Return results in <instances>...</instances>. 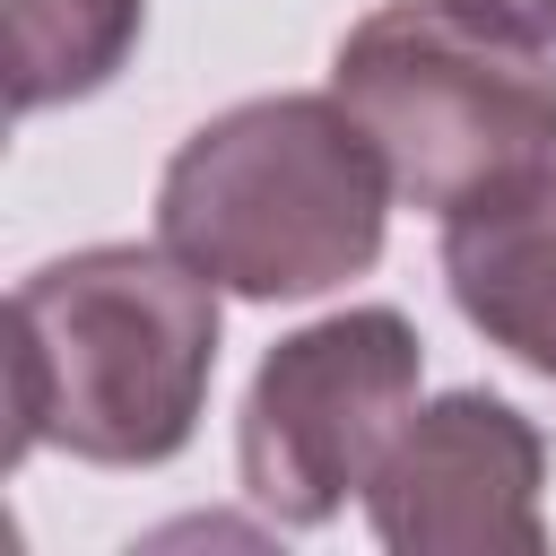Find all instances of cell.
Instances as JSON below:
<instances>
[{
	"label": "cell",
	"mask_w": 556,
	"mask_h": 556,
	"mask_svg": "<svg viewBox=\"0 0 556 556\" xmlns=\"http://www.w3.org/2000/svg\"><path fill=\"white\" fill-rule=\"evenodd\" d=\"M391 165L365 122L321 96H252L200 122L156 182V243L182 252L217 295L295 304L382 261Z\"/></svg>",
	"instance_id": "obj_2"
},
{
	"label": "cell",
	"mask_w": 556,
	"mask_h": 556,
	"mask_svg": "<svg viewBox=\"0 0 556 556\" xmlns=\"http://www.w3.org/2000/svg\"><path fill=\"white\" fill-rule=\"evenodd\" d=\"M547 434L495 391L426 400L365 486L391 556H539L547 547Z\"/></svg>",
	"instance_id": "obj_5"
},
{
	"label": "cell",
	"mask_w": 556,
	"mask_h": 556,
	"mask_svg": "<svg viewBox=\"0 0 556 556\" xmlns=\"http://www.w3.org/2000/svg\"><path fill=\"white\" fill-rule=\"evenodd\" d=\"M148 35V0H9V113L96 96Z\"/></svg>",
	"instance_id": "obj_7"
},
{
	"label": "cell",
	"mask_w": 556,
	"mask_h": 556,
	"mask_svg": "<svg viewBox=\"0 0 556 556\" xmlns=\"http://www.w3.org/2000/svg\"><path fill=\"white\" fill-rule=\"evenodd\" d=\"M443 287L486 348L556 382V165L495 182L443 217Z\"/></svg>",
	"instance_id": "obj_6"
},
{
	"label": "cell",
	"mask_w": 556,
	"mask_h": 556,
	"mask_svg": "<svg viewBox=\"0 0 556 556\" xmlns=\"http://www.w3.org/2000/svg\"><path fill=\"white\" fill-rule=\"evenodd\" d=\"M330 96L382 148L391 191L434 217L556 165V52L460 0L365 9L330 52Z\"/></svg>",
	"instance_id": "obj_3"
},
{
	"label": "cell",
	"mask_w": 556,
	"mask_h": 556,
	"mask_svg": "<svg viewBox=\"0 0 556 556\" xmlns=\"http://www.w3.org/2000/svg\"><path fill=\"white\" fill-rule=\"evenodd\" d=\"M417 382H426V348L391 304H348L330 321L287 330L243 391V426H235L243 495L278 530L339 521L348 495L374 486L400 426L417 417Z\"/></svg>",
	"instance_id": "obj_4"
},
{
	"label": "cell",
	"mask_w": 556,
	"mask_h": 556,
	"mask_svg": "<svg viewBox=\"0 0 556 556\" xmlns=\"http://www.w3.org/2000/svg\"><path fill=\"white\" fill-rule=\"evenodd\" d=\"M217 382V287L165 243H87L9 295V460L156 469L200 434Z\"/></svg>",
	"instance_id": "obj_1"
},
{
	"label": "cell",
	"mask_w": 556,
	"mask_h": 556,
	"mask_svg": "<svg viewBox=\"0 0 556 556\" xmlns=\"http://www.w3.org/2000/svg\"><path fill=\"white\" fill-rule=\"evenodd\" d=\"M460 9H478V17H495V26H513V35L556 52V0H460Z\"/></svg>",
	"instance_id": "obj_8"
}]
</instances>
